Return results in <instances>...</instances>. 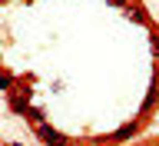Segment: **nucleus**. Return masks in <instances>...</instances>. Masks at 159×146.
<instances>
[{
    "mask_svg": "<svg viewBox=\"0 0 159 146\" xmlns=\"http://www.w3.org/2000/svg\"><path fill=\"white\" fill-rule=\"evenodd\" d=\"M37 136L43 139L47 146H70V136H66V133H60V130H53L50 123H40V126H37Z\"/></svg>",
    "mask_w": 159,
    "mask_h": 146,
    "instance_id": "nucleus-1",
    "label": "nucleus"
},
{
    "mask_svg": "<svg viewBox=\"0 0 159 146\" xmlns=\"http://www.w3.org/2000/svg\"><path fill=\"white\" fill-rule=\"evenodd\" d=\"M136 133H139V123H136V120H133V123H123V126L109 136V143H126V139H133Z\"/></svg>",
    "mask_w": 159,
    "mask_h": 146,
    "instance_id": "nucleus-2",
    "label": "nucleus"
},
{
    "mask_svg": "<svg viewBox=\"0 0 159 146\" xmlns=\"http://www.w3.org/2000/svg\"><path fill=\"white\" fill-rule=\"evenodd\" d=\"M159 100V83L152 80V87H149V93H146V100H143V113H149L152 110V103Z\"/></svg>",
    "mask_w": 159,
    "mask_h": 146,
    "instance_id": "nucleus-3",
    "label": "nucleus"
},
{
    "mask_svg": "<svg viewBox=\"0 0 159 146\" xmlns=\"http://www.w3.org/2000/svg\"><path fill=\"white\" fill-rule=\"evenodd\" d=\"M126 17L133 20V23H149V17H146V10H143V7H133V10H126Z\"/></svg>",
    "mask_w": 159,
    "mask_h": 146,
    "instance_id": "nucleus-4",
    "label": "nucleus"
},
{
    "mask_svg": "<svg viewBox=\"0 0 159 146\" xmlns=\"http://www.w3.org/2000/svg\"><path fill=\"white\" fill-rule=\"evenodd\" d=\"M7 90H13V77L10 73H0V93H7Z\"/></svg>",
    "mask_w": 159,
    "mask_h": 146,
    "instance_id": "nucleus-5",
    "label": "nucleus"
},
{
    "mask_svg": "<svg viewBox=\"0 0 159 146\" xmlns=\"http://www.w3.org/2000/svg\"><path fill=\"white\" fill-rule=\"evenodd\" d=\"M109 3H113V7H126V0H109Z\"/></svg>",
    "mask_w": 159,
    "mask_h": 146,
    "instance_id": "nucleus-6",
    "label": "nucleus"
},
{
    "mask_svg": "<svg viewBox=\"0 0 159 146\" xmlns=\"http://www.w3.org/2000/svg\"><path fill=\"white\" fill-rule=\"evenodd\" d=\"M0 3H7V0H0Z\"/></svg>",
    "mask_w": 159,
    "mask_h": 146,
    "instance_id": "nucleus-7",
    "label": "nucleus"
},
{
    "mask_svg": "<svg viewBox=\"0 0 159 146\" xmlns=\"http://www.w3.org/2000/svg\"><path fill=\"white\" fill-rule=\"evenodd\" d=\"M13 146H20V143H13Z\"/></svg>",
    "mask_w": 159,
    "mask_h": 146,
    "instance_id": "nucleus-8",
    "label": "nucleus"
}]
</instances>
